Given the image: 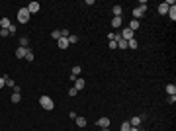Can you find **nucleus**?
Returning a JSON list of instances; mask_svg holds the SVG:
<instances>
[{
    "instance_id": "obj_1",
    "label": "nucleus",
    "mask_w": 176,
    "mask_h": 131,
    "mask_svg": "<svg viewBox=\"0 0 176 131\" xmlns=\"http://www.w3.org/2000/svg\"><path fill=\"white\" fill-rule=\"evenodd\" d=\"M145 12H147V2H141L137 8H133V20H139V18H143L145 16Z\"/></svg>"
},
{
    "instance_id": "obj_2",
    "label": "nucleus",
    "mask_w": 176,
    "mask_h": 131,
    "mask_svg": "<svg viewBox=\"0 0 176 131\" xmlns=\"http://www.w3.org/2000/svg\"><path fill=\"white\" fill-rule=\"evenodd\" d=\"M39 104H41V108L47 110V111H51L53 108H55V102H53L49 96H41V98H39Z\"/></svg>"
},
{
    "instance_id": "obj_3",
    "label": "nucleus",
    "mask_w": 176,
    "mask_h": 131,
    "mask_svg": "<svg viewBox=\"0 0 176 131\" xmlns=\"http://www.w3.org/2000/svg\"><path fill=\"white\" fill-rule=\"evenodd\" d=\"M29 18H32V14L27 12V8H20L18 10V22L20 24H27Z\"/></svg>"
},
{
    "instance_id": "obj_4",
    "label": "nucleus",
    "mask_w": 176,
    "mask_h": 131,
    "mask_svg": "<svg viewBox=\"0 0 176 131\" xmlns=\"http://www.w3.org/2000/svg\"><path fill=\"white\" fill-rule=\"evenodd\" d=\"M27 51H29V47H18L16 49V59H26Z\"/></svg>"
},
{
    "instance_id": "obj_5",
    "label": "nucleus",
    "mask_w": 176,
    "mask_h": 131,
    "mask_svg": "<svg viewBox=\"0 0 176 131\" xmlns=\"http://www.w3.org/2000/svg\"><path fill=\"white\" fill-rule=\"evenodd\" d=\"M26 8H27V12H29V14H37L39 8H41V4H39V2H29Z\"/></svg>"
},
{
    "instance_id": "obj_6",
    "label": "nucleus",
    "mask_w": 176,
    "mask_h": 131,
    "mask_svg": "<svg viewBox=\"0 0 176 131\" xmlns=\"http://www.w3.org/2000/svg\"><path fill=\"white\" fill-rule=\"evenodd\" d=\"M96 125L100 127V129H106V127H110V118H100L96 121Z\"/></svg>"
},
{
    "instance_id": "obj_7",
    "label": "nucleus",
    "mask_w": 176,
    "mask_h": 131,
    "mask_svg": "<svg viewBox=\"0 0 176 131\" xmlns=\"http://www.w3.org/2000/svg\"><path fill=\"white\" fill-rule=\"evenodd\" d=\"M84 86H86V82H84V78H80V76H78V78L76 80H74V86H72V88H74V90H82V88H84Z\"/></svg>"
},
{
    "instance_id": "obj_8",
    "label": "nucleus",
    "mask_w": 176,
    "mask_h": 131,
    "mask_svg": "<svg viewBox=\"0 0 176 131\" xmlns=\"http://www.w3.org/2000/svg\"><path fill=\"white\" fill-rule=\"evenodd\" d=\"M121 39H125V41L133 39V32H131L129 27H123V33H121Z\"/></svg>"
},
{
    "instance_id": "obj_9",
    "label": "nucleus",
    "mask_w": 176,
    "mask_h": 131,
    "mask_svg": "<svg viewBox=\"0 0 176 131\" xmlns=\"http://www.w3.org/2000/svg\"><path fill=\"white\" fill-rule=\"evenodd\" d=\"M10 26H12L10 18H2V20H0V29H8Z\"/></svg>"
},
{
    "instance_id": "obj_10",
    "label": "nucleus",
    "mask_w": 176,
    "mask_h": 131,
    "mask_svg": "<svg viewBox=\"0 0 176 131\" xmlns=\"http://www.w3.org/2000/svg\"><path fill=\"white\" fill-rule=\"evenodd\" d=\"M57 45H59V49H63V51H65L67 47H69V39H67V37H61V39L57 41Z\"/></svg>"
},
{
    "instance_id": "obj_11",
    "label": "nucleus",
    "mask_w": 176,
    "mask_h": 131,
    "mask_svg": "<svg viewBox=\"0 0 176 131\" xmlns=\"http://www.w3.org/2000/svg\"><path fill=\"white\" fill-rule=\"evenodd\" d=\"M127 27H129L131 32H135V29H139V27H141V22H139V20H131Z\"/></svg>"
},
{
    "instance_id": "obj_12",
    "label": "nucleus",
    "mask_w": 176,
    "mask_h": 131,
    "mask_svg": "<svg viewBox=\"0 0 176 131\" xmlns=\"http://www.w3.org/2000/svg\"><path fill=\"white\" fill-rule=\"evenodd\" d=\"M141 119H143L141 116H135V118H131V121H129L131 127H139V125H141Z\"/></svg>"
},
{
    "instance_id": "obj_13",
    "label": "nucleus",
    "mask_w": 176,
    "mask_h": 131,
    "mask_svg": "<svg viewBox=\"0 0 176 131\" xmlns=\"http://www.w3.org/2000/svg\"><path fill=\"white\" fill-rule=\"evenodd\" d=\"M74 121H76L78 127H86V123H88V121H86V118H82V116H76V119H74Z\"/></svg>"
},
{
    "instance_id": "obj_14",
    "label": "nucleus",
    "mask_w": 176,
    "mask_h": 131,
    "mask_svg": "<svg viewBox=\"0 0 176 131\" xmlns=\"http://www.w3.org/2000/svg\"><path fill=\"white\" fill-rule=\"evenodd\" d=\"M121 22H123V20H121V16H114V18H111V26L119 27V26H121Z\"/></svg>"
},
{
    "instance_id": "obj_15",
    "label": "nucleus",
    "mask_w": 176,
    "mask_h": 131,
    "mask_svg": "<svg viewBox=\"0 0 176 131\" xmlns=\"http://www.w3.org/2000/svg\"><path fill=\"white\" fill-rule=\"evenodd\" d=\"M168 16H170V20L176 22V6L172 4V6H168Z\"/></svg>"
},
{
    "instance_id": "obj_16",
    "label": "nucleus",
    "mask_w": 176,
    "mask_h": 131,
    "mask_svg": "<svg viewBox=\"0 0 176 131\" xmlns=\"http://www.w3.org/2000/svg\"><path fill=\"white\" fill-rule=\"evenodd\" d=\"M158 14H168V4H166V2L158 4Z\"/></svg>"
},
{
    "instance_id": "obj_17",
    "label": "nucleus",
    "mask_w": 176,
    "mask_h": 131,
    "mask_svg": "<svg viewBox=\"0 0 176 131\" xmlns=\"http://www.w3.org/2000/svg\"><path fill=\"white\" fill-rule=\"evenodd\" d=\"M166 94H168V96L176 94V86L174 84H166Z\"/></svg>"
},
{
    "instance_id": "obj_18",
    "label": "nucleus",
    "mask_w": 176,
    "mask_h": 131,
    "mask_svg": "<svg viewBox=\"0 0 176 131\" xmlns=\"http://www.w3.org/2000/svg\"><path fill=\"white\" fill-rule=\"evenodd\" d=\"M117 49H127V41L119 37V39H117Z\"/></svg>"
},
{
    "instance_id": "obj_19",
    "label": "nucleus",
    "mask_w": 176,
    "mask_h": 131,
    "mask_svg": "<svg viewBox=\"0 0 176 131\" xmlns=\"http://www.w3.org/2000/svg\"><path fill=\"white\" fill-rule=\"evenodd\" d=\"M4 80H6V86H10V88H14V86H16V82L12 80V76H8V74H6V76H4Z\"/></svg>"
},
{
    "instance_id": "obj_20",
    "label": "nucleus",
    "mask_w": 176,
    "mask_h": 131,
    "mask_svg": "<svg viewBox=\"0 0 176 131\" xmlns=\"http://www.w3.org/2000/svg\"><path fill=\"white\" fill-rule=\"evenodd\" d=\"M127 47H129V49H137L139 43H137V39H129V41H127Z\"/></svg>"
},
{
    "instance_id": "obj_21",
    "label": "nucleus",
    "mask_w": 176,
    "mask_h": 131,
    "mask_svg": "<svg viewBox=\"0 0 176 131\" xmlns=\"http://www.w3.org/2000/svg\"><path fill=\"white\" fill-rule=\"evenodd\" d=\"M20 47H29V39L27 37H20Z\"/></svg>"
},
{
    "instance_id": "obj_22",
    "label": "nucleus",
    "mask_w": 176,
    "mask_h": 131,
    "mask_svg": "<svg viewBox=\"0 0 176 131\" xmlns=\"http://www.w3.org/2000/svg\"><path fill=\"white\" fill-rule=\"evenodd\" d=\"M131 129V123L129 121H123V123H121V127H119V131H129Z\"/></svg>"
},
{
    "instance_id": "obj_23",
    "label": "nucleus",
    "mask_w": 176,
    "mask_h": 131,
    "mask_svg": "<svg viewBox=\"0 0 176 131\" xmlns=\"http://www.w3.org/2000/svg\"><path fill=\"white\" fill-rule=\"evenodd\" d=\"M80 71H82L80 67H72V72H71V74H72V76H76V78H78V76H80Z\"/></svg>"
},
{
    "instance_id": "obj_24",
    "label": "nucleus",
    "mask_w": 176,
    "mask_h": 131,
    "mask_svg": "<svg viewBox=\"0 0 176 131\" xmlns=\"http://www.w3.org/2000/svg\"><path fill=\"white\" fill-rule=\"evenodd\" d=\"M121 12H123V8L119 6V4H117V6H114V16H121Z\"/></svg>"
},
{
    "instance_id": "obj_25",
    "label": "nucleus",
    "mask_w": 176,
    "mask_h": 131,
    "mask_svg": "<svg viewBox=\"0 0 176 131\" xmlns=\"http://www.w3.org/2000/svg\"><path fill=\"white\" fill-rule=\"evenodd\" d=\"M51 37H53V39H61V29H55V32H51Z\"/></svg>"
},
{
    "instance_id": "obj_26",
    "label": "nucleus",
    "mask_w": 176,
    "mask_h": 131,
    "mask_svg": "<svg viewBox=\"0 0 176 131\" xmlns=\"http://www.w3.org/2000/svg\"><path fill=\"white\" fill-rule=\"evenodd\" d=\"M10 100H12L14 104H18L20 100H22V96H20V94H16V92H12V98H10Z\"/></svg>"
},
{
    "instance_id": "obj_27",
    "label": "nucleus",
    "mask_w": 176,
    "mask_h": 131,
    "mask_svg": "<svg viewBox=\"0 0 176 131\" xmlns=\"http://www.w3.org/2000/svg\"><path fill=\"white\" fill-rule=\"evenodd\" d=\"M67 39H69V45H72V43H76L78 41V35H69Z\"/></svg>"
},
{
    "instance_id": "obj_28",
    "label": "nucleus",
    "mask_w": 176,
    "mask_h": 131,
    "mask_svg": "<svg viewBox=\"0 0 176 131\" xmlns=\"http://www.w3.org/2000/svg\"><path fill=\"white\" fill-rule=\"evenodd\" d=\"M33 59H35V55H33V53H32V49H29V51H27V55H26V61H29V63H32Z\"/></svg>"
},
{
    "instance_id": "obj_29",
    "label": "nucleus",
    "mask_w": 176,
    "mask_h": 131,
    "mask_svg": "<svg viewBox=\"0 0 176 131\" xmlns=\"http://www.w3.org/2000/svg\"><path fill=\"white\" fill-rule=\"evenodd\" d=\"M69 35H71V33H69V29H67V27H63V29H61V37H69Z\"/></svg>"
},
{
    "instance_id": "obj_30",
    "label": "nucleus",
    "mask_w": 176,
    "mask_h": 131,
    "mask_svg": "<svg viewBox=\"0 0 176 131\" xmlns=\"http://www.w3.org/2000/svg\"><path fill=\"white\" fill-rule=\"evenodd\" d=\"M166 102H168V104H174V102H176V94H172V96H168V98H166Z\"/></svg>"
},
{
    "instance_id": "obj_31",
    "label": "nucleus",
    "mask_w": 176,
    "mask_h": 131,
    "mask_svg": "<svg viewBox=\"0 0 176 131\" xmlns=\"http://www.w3.org/2000/svg\"><path fill=\"white\" fill-rule=\"evenodd\" d=\"M8 35H10L8 29H0V37H8Z\"/></svg>"
},
{
    "instance_id": "obj_32",
    "label": "nucleus",
    "mask_w": 176,
    "mask_h": 131,
    "mask_svg": "<svg viewBox=\"0 0 176 131\" xmlns=\"http://www.w3.org/2000/svg\"><path fill=\"white\" fill-rule=\"evenodd\" d=\"M110 49H117V41H110Z\"/></svg>"
},
{
    "instance_id": "obj_33",
    "label": "nucleus",
    "mask_w": 176,
    "mask_h": 131,
    "mask_svg": "<svg viewBox=\"0 0 176 131\" xmlns=\"http://www.w3.org/2000/svg\"><path fill=\"white\" fill-rule=\"evenodd\" d=\"M6 86V80H4V76H0V88H4Z\"/></svg>"
},
{
    "instance_id": "obj_34",
    "label": "nucleus",
    "mask_w": 176,
    "mask_h": 131,
    "mask_svg": "<svg viewBox=\"0 0 176 131\" xmlns=\"http://www.w3.org/2000/svg\"><path fill=\"white\" fill-rule=\"evenodd\" d=\"M12 90H14V92H16V94H20V92H22V88H20V86H18V84H16V86H14V88H12Z\"/></svg>"
},
{
    "instance_id": "obj_35",
    "label": "nucleus",
    "mask_w": 176,
    "mask_h": 131,
    "mask_svg": "<svg viewBox=\"0 0 176 131\" xmlns=\"http://www.w3.org/2000/svg\"><path fill=\"white\" fill-rule=\"evenodd\" d=\"M8 32H10V33H16V26H14V24H12V26L8 27Z\"/></svg>"
},
{
    "instance_id": "obj_36",
    "label": "nucleus",
    "mask_w": 176,
    "mask_h": 131,
    "mask_svg": "<svg viewBox=\"0 0 176 131\" xmlns=\"http://www.w3.org/2000/svg\"><path fill=\"white\" fill-rule=\"evenodd\" d=\"M129 131H139V127H131V129Z\"/></svg>"
}]
</instances>
